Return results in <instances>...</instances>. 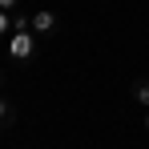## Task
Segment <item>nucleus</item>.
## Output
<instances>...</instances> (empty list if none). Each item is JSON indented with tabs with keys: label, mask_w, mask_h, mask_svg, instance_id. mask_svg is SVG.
<instances>
[{
	"label": "nucleus",
	"mask_w": 149,
	"mask_h": 149,
	"mask_svg": "<svg viewBox=\"0 0 149 149\" xmlns=\"http://www.w3.org/2000/svg\"><path fill=\"white\" fill-rule=\"evenodd\" d=\"M16 4H20V0H0V8H4V12H16Z\"/></svg>",
	"instance_id": "nucleus-6"
},
{
	"label": "nucleus",
	"mask_w": 149,
	"mask_h": 149,
	"mask_svg": "<svg viewBox=\"0 0 149 149\" xmlns=\"http://www.w3.org/2000/svg\"><path fill=\"white\" fill-rule=\"evenodd\" d=\"M32 32H36V36H52V32H56V12L36 8V12H32Z\"/></svg>",
	"instance_id": "nucleus-2"
},
{
	"label": "nucleus",
	"mask_w": 149,
	"mask_h": 149,
	"mask_svg": "<svg viewBox=\"0 0 149 149\" xmlns=\"http://www.w3.org/2000/svg\"><path fill=\"white\" fill-rule=\"evenodd\" d=\"M0 85H4V77H0Z\"/></svg>",
	"instance_id": "nucleus-8"
},
{
	"label": "nucleus",
	"mask_w": 149,
	"mask_h": 149,
	"mask_svg": "<svg viewBox=\"0 0 149 149\" xmlns=\"http://www.w3.org/2000/svg\"><path fill=\"white\" fill-rule=\"evenodd\" d=\"M8 121H12V105L0 97V125H8Z\"/></svg>",
	"instance_id": "nucleus-5"
},
{
	"label": "nucleus",
	"mask_w": 149,
	"mask_h": 149,
	"mask_svg": "<svg viewBox=\"0 0 149 149\" xmlns=\"http://www.w3.org/2000/svg\"><path fill=\"white\" fill-rule=\"evenodd\" d=\"M145 129H149V109H145Z\"/></svg>",
	"instance_id": "nucleus-7"
},
{
	"label": "nucleus",
	"mask_w": 149,
	"mask_h": 149,
	"mask_svg": "<svg viewBox=\"0 0 149 149\" xmlns=\"http://www.w3.org/2000/svg\"><path fill=\"white\" fill-rule=\"evenodd\" d=\"M12 16H8V12H4V8H0V36H12Z\"/></svg>",
	"instance_id": "nucleus-4"
},
{
	"label": "nucleus",
	"mask_w": 149,
	"mask_h": 149,
	"mask_svg": "<svg viewBox=\"0 0 149 149\" xmlns=\"http://www.w3.org/2000/svg\"><path fill=\"white\" fill-rule=\"evenodd\" d=\"M36 32L32 28H12V36H8V52L16 56V61H32L36 56V40H32Z\"/></svg>",
	"instance_id": "nucleus-1"
},
{
	"label": "nucleus",
	"mask_w": 149,
	"mask_h": 149,
	"mask_svg": "<svg viewBox=\"0 0 149 149\" xmlns=\"http://www.w3.org/2000/svg\"><path fill=\"white\" fill-rule=\"evenodd\" d=\"M133 97H137V105L149 109V81H137V85H133Z\"/></svg>",
	"instance_id": "nucleus-3"
}]
</instances>
